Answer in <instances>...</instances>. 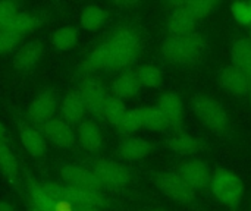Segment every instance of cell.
<instances>
[{
	"label": "cell",
	"instance_id": "74e56055",
	"mask_svg": "<svg viewBox=\"0 0 251 211\" xmlns=\"http://www.w3.org/2000/svg\"><path fill=\"white\" fill-rule=\"evenodd\" d=\"M0 211H15V210H13V207H12L9 203H6V201H0Z\"/></svg>",
	"mask_w": 251,
	"mask_h": 211
},
{
	"label": "cell",
	"instance_id": "b9f144b4",
	"mask_svg": "<svg viewBox=\"0 0 251 211\" xmlns=\"http://www.w3.org/2000/svg\"><path fill=\"white\" fill-rule=\"evenodd\" d=\"M151 211H168V210H162V209H154V210Z\"/></svg>",
	"mask_w": 251,
	"mask_h": 211
},
{
	"label": "cell",
	"instance_id": "f546056e",
	"mask_svg": "<svg viewBox=\"0 0 251 211\" xmlns=\"http://www.w3.org/2000/svg\"><path fill=\"white\" fill-rule=\"evenodd\" d=\"M125 113H126V106L124 103V100H121V98H118L115 95H109V98H107V101L104 104L101 117L107 123H110V125L118 128V125L121 123V120L125 116Z\"/></svg>",
	"mask_w": 251,
	"mask_h": 211
},
{
	"label": "cell",
	"instance_id": "d4e9b609",
	"mask_svg": "<svg viewBox=\"0 0 251 211\" xmlns=\"http://www.w3.org/2000/svg\"><path fill=\"white\" fill-rule=\"evenodd\" d=\"M107 19V12L97 6V4H88L82 9L79 15V23L87 31H97L100 29Z\"/></svg>",
	"mask_w": 251,
	"mask_h": 211
},
{
	"label": "cell",
	"instance_id": "44dd1931",
	"mask_svg": "<svg viewBox=\"0 0 251 211\" xmlns=\"http://www.w3.org/2000/svg\"><path fill=\"white\" fill-rule=\"evenodd\" d=\"M112 56H113V48H112L109 41H104L87 56V59L82 63V68L87 72L109 69V65L112 62Z\"/></svg>",
	"mask_w": 251,
	"mask_h": 211
},
{
	"label": "cell",
	"instance_id": "52a82bcc",
	"mask_svg": "<svg viewBox=\"0 0 251 211\" xmlns=\"http://www.w3.org/2000/svg\"><path fill=\"white\" fill-rule=\"evenodd\" d=\"M157 187L160 191L176 203L188 204L194 200V189L178 175V173H162L157 178Z\"/></svg>",
	"mask_w": 251,
	"mask_h": 211
},
{
	"label": "cell",
	"instance_id": "7bdbcfd3",
	"mask_svg": "<svg viewBox=\"0 0 251 211\" xmlns=\"http://www.w3.org/2000/svg\"><path fill=\"white\" fill-rule=\"evenodd\" d=\"M250 35H251V32H250ZM250 41H251V38H250Z\"/></svg>",
	"mask_w": 251,
	"mask_h": 211
},
{
	"label": "cell",
	"instance_id": "ee69618b",
	"mask_svg": "<svg viewBox=\"0 0 251 211\" xmlns=\"http://www.w3.org/2000/svg\"><path fill=\"white\" fill-rule=\"evenodd\" d=\"M250 101H251V95H250Z\"/></svg>",
	"mask_w": 251,
	"mask_h": 211
},
{
	"label": "cell",
	"instance_id": "ba28073f",
	"mask_svg": "<svg viewBox=\"0 0 251 211\" xmlns=\"http://www.w3.org/2000/svg\"><path fill=\"white\" fill-rule=\"evenodd\" d=\"M60 176L65 185L87 189V191H96L101 192L103 187L96 178V175L91 172V169H85L76 164H66L60 169Z\"/></svg>",
	"mask_w": 251,
	"mask_h": 211
},
{
	"label": "cell",
	"instance_id": "7a4b0ae2",
	"mask_svg": "<svg viewBox=\"0 0 251 211\" xmlns=\"http://www.w3.org/2000/svg\"><path fill=\"white\" fill-rule=\"evenodd\" d=\"M43 188L56 200L69 203L75 209H100L106 204V198L101 195V192L96 191H87V189H79L74 188L65 184H56V182H47L41 184Z\"/></svg>",
	"mask_w": 251,
	"mask_h": 211
},
{
	"label": "cell",
	"instance_id": "2e32d148",
	"mask_svg": "<svg viewBox=\"0 0 251 211\" xmlns=\"http://www.w3.org/2000/svg\"><path fill=\"white\" fill-rule=\"evenodd\" d=\"M43 56V46L38 41L24 43L13 56V65L19 70H28L34 68Z\"/></svg>",
	"mask_w": 251,
	"mask_h": 211
},
{
	"label": "cell",
	"instance_id": "30bf717a",
	"mask_svg": "<svg viewBox=\"0 0 251 211\" xmlns=\"http://www.w3.org/2000/svg\"><path fill=\"white\" fill-rule=\"evenodd\" d=\"M78 93L81 94V97L84 100L87 112H90V113H93L96 116L103 115V109H104V104H106L109 95H107L106 88L101 85L100 81H97V79H85L79 85Z\"/></svg>",
	"mask_w": 251,
	"mask_h": 211
},
{
	"label": "cell",
	"instance_id": "5bb4252c",
	"mask_svg": "<svg viewBox=\"0 0 251 211\" xmlns=\"http://www.w3.org/2000/svg\"><path fill=\"white\" fill-rule=\"evenodd\" d=\"M18 132H19L21 142H22L24 148L26 150V153L29 156L40 157V156H43L46 153V150H47V140L32 125L22 122V123L18 125Z\"/></svg>",
	"mask_w": 251,
	"mask_h": 211
},
{
	"label": "cell",
	"instance_id": "4fadbf2b",
	"mask_svg": "<svg viewBox=\"0 0 251 211\" xmlns=\"http://www.w3.org/2000/svg\"><path fill=\"white\" fill-rule=\"evenodd\" d=\"M219 84L225 91L235 97H243L251 93V79L234 65L226 66L221 70Z\"/></svg>",
	"mask_w": 251,
	"mask_h": 211
},
{
	"label": "cell",
	"instance_id": "d590c367",
	"mask_svg": "<svg viewBox=\"0 0 251 211\" xmlns=\"http://www.w3.org/2000/svg\"><path fill=\"white\" fill-rule=\"evenodd\" d=\"M21 40L22 37H19L12 31H6V29L0 31V54L12 51L21 43Z\"/></svg>",
	"mask_w": 251,
	"mask_h": 211
},
{
	"label": "cell",
	"instance_id": "3957f363",
	"mask_svg": "<svg viewBox=\"0 0 251 211\" xmlns=\"http://www.w3.org/2000/svg\"><path fill=\"white\" fill-rule=\"evenodd\" d=\"M107 41L110 43L113 48V56H112L109 69H113V70L125 69L137 60L140 54L141 43H140L138 35L132 29H128V28L119 29Z\"/></svg>",
	"mask_w": 251,
	"mask_h": 211
},
{
	"label": "cell",
	"instance_id": "7c38bea8",
	"mask_svg": "<svg viewBox=\"0 0 251 211\" xmlns=\"http://www.w3.org/2000/svg\"><path fill=\"white\" fill-rule=\"evenodd\" d=\"M44 138L57 148H69L75 144V132L63 119H51L43 125Z\"/></svg>",
	"mask_w": 251,
	"mask_h": 211
},
{
	"label": "cell",
	"instance_id": "484cf974",
	"mask_svg": "<svg viewBox=\"0 0 251 211\" xmlns=\"http://www.w3.org/2000/svg\"><path fill=\"white\" fill-rule=\"evenodd\" d=\"M172 6L175 9H181L185 13H188L190 16H193L194 19L199 18H204L209 16L215 9H216V1L213 0H190V1H178V3H172Z\"/></svg>",
	"mask_w": 251,
	"mask_h": 211
},
{
	"label": "cell",
	"instance_id": "4316f807",
	"mask_svg": "<svg viewBox=\"0 0 251 211\" xmlns=\"http://www.w3.org/2000/svg\"><path fill=\"white\" fill-rule=\"evenodd\" d=\"M78 43V32L74 26H60L51 34V44L60 51L72 50Z\"/></svg>",
	"mask_w": 251,
	"mask_h": 211
},
{
	"label": "cell",
	"instance_id": "f35d334b",
	"mask_svg": "<svg viewBox=\"0 0 251 211\" xmlns=\"http://www.w3.org/2000/svg\"><path fill=\"white\" fill-rule=\"evenodd\" d=\"M6 138V128H4V125L0 122V141H3Z\"/></svg>",
	"mask_w": 251,
	"mask_h": 211
},
{
	"label": "cell",
	"instance_id": "d6a6232c",
	"mask_svg": "<svg viewBox=\"0 0 251 211\" xmlns=\"http://www.w3.org/2000/svg\"><path fill=\"white\" fill-rule=\"evenodd\" d=\"M0 170L15 184L18 179V160L13 151L0 141Z\"/></svg>",
	"mask_w": 251,
	"mask_h": 211
},
{
	"label": "cell",
	"instance_id": "277c9868",
	"mask_svg": "<svg viewBox=\"0 0 251 211\" xmlns=\"http://www.w3.org/2000/svg\"><path fill=\"white\" fill-rule=\"evenodd\" d=\"M212 192L225 206H237L244 197V184L238 175L231 170L221 169L212 176Z\"/></svg>",
	"mask_w": 251,
	"mask_h": 211
},
{
	"label": "cell",
	"instance_id": "8992f818",
	"mask_svg": "<svg viewBox=\"0 0 251 211\" xmlns=\"http://www.w3.org/2000/svg\"><path fill=\"white\" fill-rule=\"evenodd\" d=\"M91 172L96 175L103 188L119 189L126 187L131 179V173L124 164L109 159L96 160L91 166Z\"/></svg>",
	"mask_w": 251,
	"mask_h": 211
},
{
	"label": "cell",
	"instance_id": "f1b7e54d",
	"mask_svg": "<svg viewBox=\"0 0 251 211\" xmlns=\"http://www.w3.org/2000/svg\"><path fill=\"white\" fill-rule=\"evenodd\" d=\"M168 147H169V150H172L176 154L190 156L200 150V142L191 135L178 134V135L172 137L171 140H168Z\"/></svg>",
	"mask_w": 251,
	"mask_h": 211
},
{
	"label": "cell",
	"instance_id": "e0dca14e",
	"mask_svg": "<svg viewBox=\"0 0 251 211\" xmlns=\"http://www.w3.org/2000/svg\"><path fill=\"white\" fill-rule=\"evenodd\" d=\"M165 115L168 120L169 128H176L182 122V113H184V106L182 100L176 93H166L160 97V101L157 104Z\"/></svg>",
	"mask_w": 251,
	"mask_h": 211
},
{
	"label": "cell",
	"instance_id": "cb8c5ba5",
	"mask_svg": "<svg viewBox=\"0 0 251 211\" xmlns=\"http://www.w3.org/2000/svg\"><path fill=\"white\" fill-rule=\"evenodd\" d=\"M140 82L135 76L134 72H125L121 73L112 84V93L115 97L121 100L132 98L138 94L140 91Z\"/></svg>",
	"mask_w": 251,
	"mask_h": 211
},
{
	"label": "cell",
	"instance_id": "e575fe53",
	"mask_svg": "<svg viewBox=\"0 0 251 211\" xmlns=\"http://www.w3.org/2000/svg\"><path fill=\"white\" fill-rule=\"evenodd\" d=\"M231 13L238 23L251 26V1H235L231 6Z\"/></svg>",
	"mask_w": 251,
	"mask_h": 211
},
{
	"label": "cell",
	"instance_id": "603a6c76",
	"mask_svg": "<svg viewBox=\"0 0 251 211\" xmlns=\"http://www.w3.org/2000/svg\"><path fill=\"white\" fill-rule=\"evenodd\" d=\"M231 59L237 69L251 79V41L247 38L237 40L231 47Z\"/></svg>",
	"mask_w": 251,
	"mask_h": 211
},
{
	"label": "cell",
	"instance_id": "4dcf8cb0",
	"mask_svg": "<svg viewBox=\"0 0 251 211\" xmlns=\"http://www.w3.org/2000/svg\"><path fill=\"white\" fill-rule=\"evenodd\" d=\"M134 73H135L140 85L147 87V88H157L163 79L162 70L154 65H141L137 68V70Z\"/></svg>",
	"mask_w": 251,
	"mask_h": 211
},
{
	"label": "cell",
	"instance_id": "ac0fdd59",
	"mask_svg": "<svg viewBox=\"0 0 251 211\" xmlns=\"http://www.w3.org/2000/svg\"><path fill=\"white\" fill-rule=\"evenodd\" d=\"M151 153L150 141L140 137H129L119 145V156L128 162H138Z\"/></svg>",
	"mask_w": 251,
	"mask_h": 211
},
{
	"label": "cell",
	"instance_id": "1f68e13d",
	"mask_svg": "<svg viewBox=\"0 0 251 211\" xmlns=\"http://www.w3.org/2000/svg\"><path fill=\"white\" fill-rule=\"evenodd\" d=\"M143 120H144V128L149 131H163L168 126V120L165 115L162 113L159 106H149L143 109Z\"/></svg>",
	"mask_w": 251,
	"mask_h": 211
},
{
	"label": "cell",
	"instance_id": "9a60e30c",
	"mask_svg": "<svg viewBox=\"0 0 251 211\" xmlns=\"http://www.w3.org/2000/svg\"><path fill=\"white\" fill-rule=\"evenodd\" d=\"M166 28L171 37H190L196 34L197 19L181 9H174L166 19Z\"/></svg>",
	"mask_w": 251,
	"mask_h": 211
},
{
	"label": "cell",
	"instance_id": "d6986e66",
	"mask_svg": "<svg viewBox=\"0 0 251 211\" xmlns=\"http://www.w3.org/2000/svg\"><path fill=\"white\" fill-rule=\"evenodd\" d=\"M62 117L65 122L71 123H79L87 112L84 100L78 91H71L69 94L65 95L62 106H60Z\"/></svg>",
	"mask_w": 251,
	"mask_h": 211
},
{
	"label": "cell",
	"instance_id": "836d02e7",
	"mask_svg": "<svg viewBox=\"0 0 251 211\" xmlns=\"http://www.w3.org/2000/svg\"><path fill=\"white\" fill-rule=\"evenodd\" d=\"M119 131L124 134H134L144 128V120H143V109H131L126 110L125 116L122 117L121 123L118 125Z\"/></svg>",
	"mask_w": 251,
	"mask_h": 211
},
{
	"label": "cell",
	"instance_id": "ffe728a7",
	"mask_svg": "<svg viewBox=\"0 0 251 211\" xmlns=\"http://www.w3.org/2000/svg\"><path fill=\"white\" fill-rule=\"evenodd\" d=\"M79 145L90 153H96L101 148L103 137L100 128L94 122H81L76 131Z\"/></svg>",
	"mask_w": 251,
	"mask_h": 211
},
{
	"label": "cell",
	"instance_id": "5b68a950",
	"mask_svg": "<svg viewBox=\"0 0 251 211\" xmlns=\"http://www.w3.org/2000/svg\"><path fill=\"white\" fill-rule=\"evenodd\" d=\"M196 116L215 132H226L229 129V117L224 106L215 98L200 95L193 101Z\"/></svg>",
	"mask_w": 251,
	"mask_h": 211
},
{
	"label": "cell",
	"instance_id": "7402d4cb",
	"mask_svg": "<svg viewBox=\"0 0 251 211\" xmlns=\"http://www.w3.org/2000/svg\"><path fill=\"white\" fill-rule=\"evenodd\" d=\"M40 25H41V19L35 13L29 10H18V13L12 18V21L6 26V31H12L19 37H24L32 32L34 29H37Z\"/></svg>",
	"mask_w": 251,
	"mask_h": 211
},
{
	"label": "cell",
	"instance_id": "83f0119b",
	"mask_svg": "<svg viewBox=\"0 0 251 211\" xmlns=\"http://www.w3.org/2000/svg\"><path fill=\"white\" fill-rule=\"evenodd\" d=\"M28 204L37 206L40 209L47 211H54L56 209V200L43 188L40 184H31L28 187Z\"/></svg>",
	"mask_w": 251,
	"mask_h": 211
},
{
	"label": "cell",
	"instance_id": "8d00e7d4",
	"mask_svg": "<svg viewBox=\"0 0 251 211\" xmlns=\"http://www.w3.org/2000/svg\"><path fill=\"white\" fill-rule=\"evenodd\" d=\"M18 13V6L13 1H0V31H4L12 18Z\"/></svg>",
	"mask_w": 251,
	"mask_h": 211
},
{
	"label": "cell",
	"instance_id": "8fae6325",
	"mask_svg": "<svg viewBox=\"0 0 251 211\" xmlns=\"http://www.w3.org/2000/svg\"><path fill=\"white\" fill-rule=\"evenodd\" d=\"M178 175L193 188V189H201L210 185L212 182V172L209 166L201 160H188L181 164Z\"/></svg>",
	"mask_w": 251,
	"mask_h": 211
},
{
	"label": "cell",
	"instance_id": "ab89813d",
	"mask_svg": "<svg viewBox=\"0 0 251 211\" xmlns=\"http://www.w3.org/2000/svg\"><path fill=\"white\" fill-rule=\"evenodd\" d=\"M26 211H47V210H44V209H40V207H37V206H32V204H28Z\"/></svg>",
	"mask_w": 251,
	"mask_h": 211
},
{
	"label": "cell",
	"instance_id": "6da1fadb",
	"mask_svg": "<svg viewBox=\"0 0 251 211\" xmlns=\"http://www.w3.org/2000/svg\"><path fill=\"white\" fill-rule=\"evenodd\" d=\"M206 48V41L197 32L190 37H168L160 46L163 57L176 65H190L200 60Z\"/></svg>",
	"mask_w": 251,
	"mask_h": 211
},
{
	"label": "cell",
	"instance_id": "9c48e42d",
	"mask_svg": "<svg viewBox=\"0 0 251 211\" xmlns=\"http://www.w3.org/2000/svg\"><path fill=\"white\" fill-rule=\"evenodd\" d=\"M57 101L51 91H41L26 107V117L31 123L44 125L50 122L56 113Z\"/></svg>",
	"mask_w": 251,
	"mask_h": 211
},
{
	"label": "cell",
	"instance_id": "60d3db41",
	"mask_svg": "<svg viewBox=\"0 0 251 211\" xmlns=\"http://www.w3.org/2000/svg\"><path fill=\"white\" fill-rule=\"evenodd\" d=\"M75 211H97V209H75Z\"/></svg>",
	"mask_w": 251,
	"mask_h": 211
}]
</instances>
